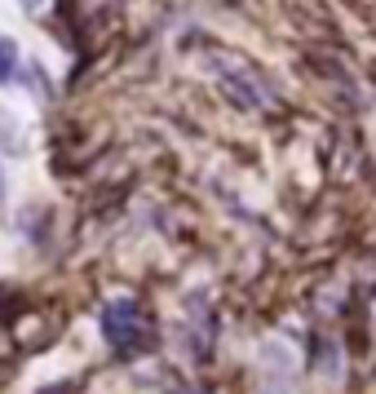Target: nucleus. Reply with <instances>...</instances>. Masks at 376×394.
<instances>
[{
    "instance_id": "7ed1b4c3",
    "label": "nucleus",
    "mask_w": 376,
    "mask_h": 394,
    "mask_svg": "<svg viewBox=\"0 0 376 394\" xmlns=\"http://www.w3.org/2000/svg\"><path fill=\"white\" fill-rule=\"evenodd\" d=\"M0 195H5V182H0Z\"/></svg>"
},
{
    "instance_id": "f03ea898",
    "label": "nucleus",
    "mask_w": 376,
    "mask_h": 394,
    "mask_svg": "<svg viewBox=\"0 0 376 394\" xmlns=\"http://www.w3.org/2000/svg\"><path fill=\"white\" fill-rule=\"evenodd\" d=\"M14 80H18V44L0 35V85H14Z\"/></svg>"
},
{
    "instance_id": "f257e3e1",
    "label": "nucleus",
    "mask_w": 376,
    "mask_h": 394,
    "mask_svg": "<svg viewBox=\"0 0 376 394\" xmlns=\"http://www.w3.org/2000/svg\"><path fill=\"white\" fill-rule=\"evenodd\" d=\"M138 310H133L129 302H115L102 310V332L111 337L115 350H138Z\"/></svg>"
}]
</instances>
